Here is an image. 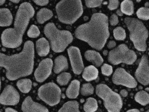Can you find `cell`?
<instances>
[{"mask_svg":"<svg viewBox=\"0 0 149 112\" xmlns=\"http://www.w3.org/2000/svg\"><path fill=\"white\" fill-rule=\"evenodd\" d=\"M34 43L27 41L18 54L8 56L0 53V67L6 69L7 78L10 81L27 76L32 73L34 64Z\"/></svg>","mask_w":149,"mask_h":112,"instance_id":"cell-1","label":"cell"},{"mask_svg":"<svg viewBox=\"0 0 149 112\" xmlns=\"http://www.w3.org/2000/svg\"><path fill=\"white\" fill-rule=\"evenodd\" d=\"M75 36L86 42L92 48L101 51L109 37L108 17L102 13H95L89 22L76 29Z\"/></svg>","mask_w":149,"mask_h":112,"instance_id":"cell-2","label":"cell"},{"mask_svg":"<svg viewBox=\"0 0 149 112\" xmlns=\"http://www.w3.org/2000/svg\"><path fill=\"white\" fill-rule=\"evenodd\" d=\"M34 14L35 10L30 4L24 2L20 5L16 15L14 28L6 29L2 33L1 40L3 46L15 48L21 45L23 36Z\"/></svg>","mask_w":149,"mask_h":112,"instance_id":"cell-3","label":"cell"},{"mask_svg":"<svg viewBox=\"0 0 149 112\" xmlns=\"http://www.w3.org/2000/svg\"><path fill=\"white\" fill-rule=\"evenodd\" d=\"M44 31L49 40L52 49L56 53L63 51L73 40V36L70 32L58 30L53 23L47 24Z\"/></svg>","mask_w":149,"mask_h":112,"instance_id":"cell-4","label":"cell"},{"mask_svg":"<svg viewBox=\"0 0 149 112\" xmlns=\"http://www.w3.org/2000/svg\"><path fill=\"white\" fill-rule=\"evenodd\" d=\"M56 11L58 19L63 23H74L83 13L81 1L62 0L57 4Z\"/></svg>","mask_w":149,"mask_h":112,"instance_id":"cell-5","label":"cell"},{"mask_svg":"<svg viewBox=\"0 0 149 112\" xmlns=\"http://www.w3.org/2000/svg\"><path fill=\"white\" fill-rule=\"evenodd\" d=\"M124 23L129 30L130 40L136 49L141 51H146L149 32L145 25L141 21L132 18H126Z\"/></svg>","mask_w":149,"mask_h":112,"instance_id":"cell-6","label":"cell"},{"mask_svg":"<svg viewBox=\"0 0 149 112\" xmlns=\"http://www.w3.org/2000/svg\"><path fill=\"white\" fill-rule=\"evenodd\" d=\"M96 93L103 100L108 111L120 112L123 107V101L120 95L113 91L107 85L100 84L96 86Z\"/></svg>","mask_w":149,"mask_h":112,"instance_id":"cell-7","label":"cell"},{"mask_svg":"<svg viewBox=\"0 0 149 112\" xmlns=\"http://www.w3.org/2000/svg\"><path fill=\"white\" fill-rule=\"evenodd\" d=\"M137 56L134 51L129 49L126 45L122 44L109 53V62L113 65L120 63L132 64L136 61Z\"/></svg>","mask_w":149,"mask_h":112,"instance_id":"cell-8","label":"cell"},{"mask_svg":"<svg viewBox=\"0 0 149 112\" xmlns=\"http://www.w3.org/2000/svg\"><path fill=\"white\" fill-rule=\"evenodd\" d=\"M38 96L45 104L50 106H54L60 102L61 90L56 84L48 83L39 88Z\"/></svg>","mask_w":149,"mask_h":112,"instance_id":"cell-9","label":"cell"},{"mask_svg":"<svg viewBox=\"0 0 149 112\" xmlns=\"http://www.w3.org/2000/svg\"><path fill=\"white\" fill-rule=\"evenodd\" d=\"M113 83L116 85H122L130 88H135L137 82L132 76L123 68L116 69L112 77Z\"/></svg>","mask_w":149,"mask_h":112,"instance_id":"cell-10","label":"cell"},{"mask_svg":"<svg viewBox=\"0 0 149 112\" xmlns=\"http://www.w3.org/2000/svg\"><path fill=\"white\" fill-rule=\"evenodd\" d=\"M67 51L73 72L76 75H80L83 71L84 66L79 49L75 46H70Z\"/></svg>","mask_w":149,"mask_h":112,"instance_id":"cell-11","label":"cell"},{"mask_svg":"<svg viewBox=\"0 0 149 112\" xmlns=\"http://www.w3.org/2000/svg\"><path fill=\"white\" fill-rule=\"evenodd\" d=\"M53 65V61L50 58H46L41 61L34 74L36 80L42 82L47 79L51 74Z\"/></svg>","mask_w":149,"mask_h":112,"instance_id":"cell-12","label":"cell"},{"mask_svg":"<svg viewBox=\"0 0 149 112\" xmlns=\"http://www.w3.org/2000/svg\"><path fill=\"white\" fill-rule=\"evenodd\" d=\"M19 93L11 85L6 86L0 95V104L4 105H15L19 103Z\"/></svg>","mask_w":149,"mask_h":112,"instance_id":"cell-13","label":"cell"},{"mask_svg":"<svg viewBox=\"0 0 149 112\" xmlns=\"http://www.w3.org/2000/svg\"><path fill=\"white\" fill-rule=\"evenodd\" d=\"M137 81L143 85L149 84V65L147 55L142 56L135 74Z\"/></svg>","mask_w":149,"mask_h":112,"instance_id":"cell-14","label":"cell"},{"mask_svg":"<svg viewBox=\"0 0 149 112\" xmlns=\"http://www.w3.org/2000/svg\"><path fill=\"white\" fill-rule=\"evenodd\" d=\"M22 110L23 112H49L47 108L34 102L30 97H28L23 102Z\"/></svg>","mask_w":149,"mask_h":112,"instance_id":"cell-15","label":"cell"},{"mask_svg":"<svg viewBox=\"0 0 149 112\" xmlns=\"http://www.w3.org/2000/svg\"><path fill=\"white\" fill-rule=\"evenodd\" d=\"M84 56L87 61L91 62L96 67H100L103 62V59L99 53L92 50L86 51Z\"/></svg>","mask_w":149,"mask_h":112,"instance_id":"cell-16","label":"cell"},{"mask_svg":"<svg viewBox=\"0 0 149 112\" xmlns=\"http://www.w3.org/2000/svg\"><path fill=\"white\" fill-rule=\"evenodd\" d=\"M36 48L38 54L39 56H47L50 51L49 42L45 38L39 39L36 43Z\"/></svg>","mask_w":149,"mask_h":112,"instance_id":"cell-17","label":"cell"},{"mask_svg":"<svg viewBox=\"0 0 149 112\" xmlns=\"http://www.w3.org/2000/svg\"><path fill=\"white\" fill-rule=\"evenodd\" d=\"M68 68V61L65 56L60 55L55 59L54 61V71L56 74H59Z\"/></svg>","mask_w":149,"mask_h":112,"instance_id":"cell-18","label":"cell"},{"mask_svg":"<svg viewBox=\"0 0 149 112\" xmlns=\"http://www.w3.org/2000/svg\"><path fill=\"white\" fill-rule=\"evenodd\" d=\"M12 20L13 17L8 9H0V26H9L12 23Z\"/></svg>","mask_w":149,"mask_h":112,"instance_id":"cell-19","label":"cell"},{"mask_svg":"<svg viewBox=\"0 0 149 112\" xmlns=\"http://www.w3.org/2000/svg\"><path fill=\"white\" fill-rule=\"evenodd\" d=\"M82 77L87 82L95 80L98 76L99 71L95 66L90 65L83 70Z\"/></svg>","mask_w":149,"mask_h":112,"instance_id":"cell-20","label":"cell"},{"mask_svg":"<svg viewBox=\"0 0 149 112\" xmlns=\"http://www.w3.org/2000/svg\"><path fill=\"white\" fill-rule=\"evenodd\" d=\"M80 83L77 80H74L71 82L66 90V95L70 99H75L78 97L79 92Z\"/></svg>","mask_w":149,"mask_h":112,"instance_id":"cell-21","label":"cell"},{"mask_svg":"<svg viewBox=\"0 0 149 112\" xmlns=\"http://www.w3.org/2000/svg\"><path fill=\"white\" fill-rule=\"evenodd\" d=\"M51 11L46 8L41 9L37 14V20L39 24H43L53 16Z\"/></svg>","mask_w":149,"mask_h":112,"instance_id":"cell-22","label":"cell"},{"mask_svg":"<svg viewBox=\"0 0 149 112\" xmlns=\"http://www.w3.org/2000/svg\"><path fill=\"white\" fill-rule=\"evenodd\" d=\"M17 86L21 92L27 93L31 90L32 82L29 79H21L17 81Z\"/></svg>","mask_w":149,"mask_h":112,"instance_id":"cell-23","label":"cell"},{"mask_svg":"<svg viewBox=\"0 0 149 112\" xmlns=\"http://www.w3.org/2000/svg\"><path fill=\"white\" fill-rule=\"evenodd\" d=\"M121 11L123 14L131 15L134 12V3L131 0H124L121 4Z\"/></svg>","mask_w":149,"mask_h":112,"instance_id":"cell-24","label":"cell"},{"mask_svg":"<svg viewBox=\"0 0 149 112\" xmlns=\"http://www.w3.org/2000/svg\"><path fill=\"white\" fill-rule=\"evenodd\" d=\"M58 112H80L79 104L76 101H70L65 103Z\"/></svg>","mask_w":149,"mask_h":112,"instance_id":"cell-25","label":"cell"},{"mask_svg":"<svg viewBox=\"0 0 149 112\" xmlns=\"http://www.w3.org/2000/svg\"><path fill=\"white\" fill-rule=\"evenodd\" d=\"M98 107V103L96 99L90 97L86 99L83 106V110L85 112H93L97 111Z\"/></svg>","mask_w":149,"mask_h":112,"instance_id":"cell-26","label":"cell"},{"mask_svg":"<svg viewBox=\"0 0 149 112\" xmlns=\"http://www.w3.org/2000/svg\"><path fill=\"white\" fill-rule=\"evenodd\" d=\"M135 100L142 106H146L149 104V95L144 91L137 92L134 97Z\"/></svg>","mask_w":149,"mask_h":112,"instance_id":"cell-27","label":"cell"},{"mask_svg":"<svg viewBox=\"0 0 149 112\" xmlns=\"http://www.w3.org/2000/svg\"><path fill=\"white\" fill-rule=\"evenodd\" d=\"M71 78V75L70 73L63 72L58 76L57 82L60 85L64 86L67 85Z\"/></svg>","mask_w":149,"mask_h":112,"instance_id":"cell-28","label":"cell"},{"mask_svg":"<svg viewBox=\"0 0 149 112\" xmlns=\"http://www.w3.org/2000/svg\"><path fill=\"white\" fill-rule=\"evenodd\" d=\"M81 93L83 96H88L93 94L94 89L90 83L83 84L81 89Z\"/></svg>","mask_w":149,"mask_h":112,"instance_id":"cell-29","label":"cell"},{"mask_svg":"<svg viewBox=\"0 0 149 112\" xmlns=\"http://www.w3.org/2000/svg\"><path fill=\"white\" fill-rule=\"evenodd\" d=\"M114 37L117 40H123L126 37L125 30L121 27H116L113 30Z\"/></svg>","mask_w":149,"mask_h":112,"instance_id":"cell-30","label":"cell"},{"mask_svg":"<svg viewBox=\"0 0 149 112\" xmlns=\"http://www.w3.org/2000/svg\"><path fill=\"white\" fill-rule=\"evenodd\" d=\"M137 17L140 19L147 20L149 19V8H141L136 12Z\"/></svg>","mask_w":149,"mask_h":112,"instance_id":"cell-31","label":"cell"},{"mask_svg":"<svg viewBox=\"0 0 149 112\" xmlns=\"http://www.w3.org/2000/svg\"><path fill=\"white\" fill-rule=\"evenodd\" d=\"M40 32L38 27L34 25H32L30 27L28 31V37L32 38H36L39 37Z\"/></svg>","mask_w":149,"mask_h":112,"instance_id":"cell-32","label":"cell"},{"mask_svg":"<svg viewBox=\"0 0 149 112\" xmlns=\"http://www.w3.org/2000/svg\"><path fill=\"white\" fill-rule=\"evenodd\" d=\"M101 71L103 75L109 76L113 73V68L111 65H109L107 63H104L102 66Z\"/></svg>","mask_w":149,"mask_h":112,"instance_id":"cell-33","label":"cell"},{"mask_svg":"<svg viewBox=\"0 0 149 112\" xmlns=\"http://www.w3.org/2000/svg\"><path fill=\"white\" fill-rule=\"evenodd\" d=\"M103 0H85L86 5L88 8H95L100 6Z\"/></svg>","mask_w":149,"mask_h":112,"instance_id":"cell-34","label":"cell"},{"mask_svg":"<svg viewBox=\"0 0 149 112\" xmlns=\"http://www.w3.org/2000/svg\"><path fill=\"white\" fill-rule=\"evenodd\" d=\"M119 5V0H109L108 8L110 10H113L117 8Z\"/></svg>","mask_w":149,"mask_h":112,"instance_id":"cell-35","label":"cell"},{"mask_svg":"<svg viewBox=\"0 0 149 112\" xmlns=\"http://www.w3.org/2000/svg\"><path fill=\"white\" fill-rule=\"evenodd\" d=\"M110 25L112 26H115L119 23L118 16L116 14H113L109 19Z\"/></svg>","mask_w":149,"mask_h":112,"instance_id":"cell-36","label":"cell"},{"mask_svg":"<svg viewBox=\"0 0 149 112\" xmlns=\"http://www.w3.org/2000/svg\"><path fill=\"white\" fill-rule=\"evenodd\" d=\"M33 1L40 6H45L49 3V0H33Z\"/></svg>","mask_w":149,"mask_h":112,"instance_id":"cell-37","label":"cell"},{"mask_svg":"<svg viewBox=\"0 0 149 112\" xmlns=\"http://www.w3.org/2000/svg\"><path fill=\"white\" fill-rule=\"evenodd\" d=\"M116 43L114 41H110L107 44V47L109 49H112L115 47L116 46Z\"/></svg>","mask_w":149,"mask_h":112,"instance_id":"cell-38","label":"cell"},{"mask_svg":"<svg viewBox=\"0 0 149 112\" xmlns=\"http://www.w3.org/2000/svg\"><path fill=\"white\" fill-rule=\"evenodd\" d=\"M120 94L122 97H126L128 96V93L126 90L123 89L120 92Z\"/></svg>","mask_w":149,"mask_h":112,"instance_id":"cell-39","label":"cell"},{"mask_svg":"<svg viewBox=\"0 0 149 112\" xmlns=\"http://www.w3.org/2000/svg\"><path fill=\"white\" fill-rule=\"evenodd\" d=\"M5 112H16L17 111L16 110H14V109H12L11 108H7L5 109Z\"/></svg>","mask_w":149,"mask_h":112,"instance_id":"cell-40","label":"cell"},{"mask_svg":"<svg viewBox=\"0 0 149 112\" xmlns=\"http://www.w3.org/2000/svg\"><path fill=\"white\" fill-rule=\"evenodd\" d=\"M116 14L118 15L119 16H122L123 15V13L120 10H118L116 11Z\"/></svg>","mask_w":149,"mask_h":112,"instance_id":"cell-41","label":"cell"},{"mask_svg":"<svg viewBox=\"0 0 149 112\" xmlns=\"http://www.w3.org/2000/svg\"><path fill=\"white\" fill-rule=\"evenodd\" d=\"M127 112H140V111L137 110V109H133L128 110V111H127Z\"/></svg>","mask_w":149,"mask_h":112,"instance_id":"cell-42","label":"cell"},{"mask_svg":"<svg viewBox=\"0 0 149 112\" xmlns=\"http://www.w3.org/2000/svg\"><path fill=\"white\" fill-rule=\"evenodd\" d=\"M12 2L15 3H17L19 2L20 0H10Z\"/></svg>","mask_w":149,"mask_h":112,"instance_id":"cell-43","label":"cell"},{"mask_svg":"<svg viewBox=\"0 0 149 112\" xmlns=\"http://www.w3.org/2000/svg\"><path fill=\"white\" fill-rule=\"evenodd\" d=\"M5 0H0V5H2L5 2Z\"/></svg>","mask_w":149,"mask_h":112,"instance_id":"cell-44","label":"cell"},{"mask_svg":"<svg viewBox=\"0 0 149 112\" xmlns=\"http://www.w3.org/2000/svg\"><path fill=\"white\" fill-rule=\"evenodd\" d=\"M103 54H104V55H105V56H106V55H107V54H108L107 51H103Z\"/></svg>","mask_w":149,"mask_h":112,"instance_id":"cell-45","label":"cell"},{"mask_svg":"<svg viewBox=\"0 0 149 112\" xmlns=\"http://www.w3.org/2000/svg\"><path fill=\"white\" fill-rule=\"evenodd\" d=\"M136 1L137 2H141V0H136Z\"/></svg>","mask_w":149,"mask_h":112,"instance_id":"cell-46","label":"cell"},{"mask_svg":"<svg viewBox=\"0 0 149 112\" xmlns=\"http://www.w3.org/2000/svg\"><path fill=\"white\" fill-rule=\"evenodd\" d=\"M1 78H0V90H1Z\"/></svg>","mask_w":149,"mask_h":112,"instance_id":"cell-47","label":"cell"},{"mask_svg":"<svg viewBox=\"0 0 149 112\" xmlns=\"http://www.w3.org/2000/svg\"><path fill=\"white\" fill-rule=\"evenodd\" d=\"M147 112H149V109L148 110V111H147Z\"/></svg>","mask_w":149,"mask_h":112,"instance_id":"cell-48","label":"cell"},{"mask_svg":"<svg viewBox=\"0 0 149 112\" xmlns=\"http://www.w3.org/2000/svg\"><path fill=\"white\" fill-rule=\"evenodd\" d=\"M0 112H1V111H0Z\"/></svg>","mask_w":149,"mask_h":112,"instance_id":"cell-49","label":"cell"}]
</instances>
